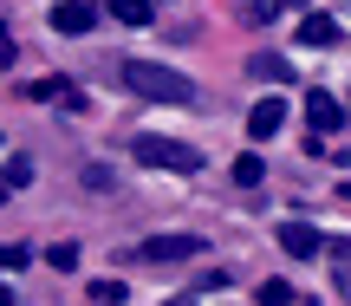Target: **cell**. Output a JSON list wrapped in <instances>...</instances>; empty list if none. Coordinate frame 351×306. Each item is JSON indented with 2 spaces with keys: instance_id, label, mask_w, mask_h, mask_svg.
Here are the masks:
<instances>
[{
  "instance_id": "obj_7",
  "label": "cell",
  "mask_w": 351,
  "mask_h": 306,
  "mask_svg": "<svg viewBox=\"0 0 351 306\" xmlns=\"http://www.w3.org/2000/svg\"><path fill=\"white\" fill-rule=\"evenodd\" d=\"M280 124H287V104H280V98H261V104L247 111V137H254V143L280 137Z\"/></svg>"
},
{
  "instance_id": "obj_14",
  "label": "cell",
  "mask_w": 351,
  "mask_h": 306,
  "mask_svg": "<svg viewBox=\"0 0 351 306\" xmlns=\"http://www.w3.org/2000/svg\"><path fill=\"white\" fill-rule=\"evenodd\" d=\"M91 306H124V281H91Z\"/></svg>"
},
{
  "instance_id": "obj_8",
  "label": "cell",
  "mask_w": 351,
  "mask_h": 306,
  "mask_svg": "<svg viewBox=\"0 0 351 306\" xmlns=\"http://www.w3.org/2000/svg\"><path fill=\"white\" fill-rule=\"evenodd\" d=\"M247 72L261 78V85H293V65L280 59V52H254V59H247Z\"/></svg>"
},
{
  "instance_id": "obj_2",
  "label": "cell",
  "mask_w": 351,
  "mask_h": 306,
  "mask_svg": "<svg viewBox=\"0 0 351 306\" xmlns=\"http://www.w3.org/2000/svg\"><path fill=\"white\" fill-rule=\"evenodd\" d=\"M130 150H137L150 169H176V176H195V169H202V156L189 150V143H169V137H137Z\"/></svg>"
},
{
  "instance_id": "obj_15",
  "label": "cell",
  "mask_w": 351,
  "mask_h": 306,
  "mask_svg": "<svg viewBox=\"0 0 351 306\" xmlns=\"http://www.w3.org/2000/svg\"><path fill=\"white\" fill-rule=\"evenodd\" d=\"M26 261H33V255H26V248H20V242H7V248H0V274H20V268H26Z\"/></svg>"
},
{
  "instance_id": "obj_20",
  "label": "cell",
  "mask_w": 351,
  "mask_h": 306,
  "mask_svg": "<svg viewBox=\"0 0 351 306\" xmlns=\"http://www.w3.org/2000/svg\"><path fill=\"white\" fill-rule=\"evenodd\" d=\"M0 306H13V300H7V274H0Z\"/></svg>"
},
{
  "instance_id": "obj_10",
  "label": "cell",
  "mask_w": 351,
  "mask_h": 306,
  "mask_svg": "<svg viewBox=\"0 0 351 306\" xmlns=\"http://www.w3.org/2000/svg\"><path fill=\"white\" fill-rule=\"evenodd\" d=\"M111 13H117L124 26H150V20H156V7H150V0H111Z\"/></svg>"
},
{
  "instance_id": "obj_12",
  "label": "cell",
  "mask_w": 351,
  "mask_h": 306,
  "mask_svg": "<svg viewBox=\"0 0 351 306\" xmlns=\"http://www.w3.org/2000/svg\"><path fill=\"white\" fill-rule=\"evenodd\" d=\"M254 300H261V306H293V287L287 281H261V287H254Z\"/></svg>"
},
{
  "instance_id": "obj_9",
  "label": "cell",
  "mask_w": 351,
  "mask_h": 306,
  "mask_svg": "<svg viewBox=\"0 0 351 306\" xmlns=\"http://www.w3.org/2000/svg\"><path fill=\"white\" fill-rule=\"evenodd\" d=\"M300 46H339V26H332L326 13H306L300 20Z\"/></svg>"
},
{
  "instance_id": "obj_1",
  "label": "cell",
  "mask_w": 351,
  "mask_h": 306,
  "mask_svg": "<svg viewBox=\"0 0 351 306\" xmlns=\"http://www.w3.org/2000/svg\"><path fill=\"white\" fill-rule=\"evenodd\" d=\"M117 78H124L137 98H150V104H195V85L163 59H137V52H130V59L117 65Z\"/></svg>"
},
{
  "instance_id": "obj_17",
  "label": "cell",
  "mask_w": 351,
  "mask_h": 306,
  "mask_svg": "<svg viewBox=\"0 0 351 306\" xmlns=\"http://www.w3.org/2000/svg\"><path fill=\"white\" fill-rule=\"evenodd\" d=\"M26 183H33V163H26V156H13V163H7V189H26Z\"/></svg>"
},
{
  "instance_id": "obj_19",
  "label": "cell",
  "mask_w": 351,
  "mask_h": 306,
  "mask_svg": "<svg viewBox=\"0 0 351 306\" xmlns=\"http://www.w3.org/2000/svg\"><path fill=\"white\" fill-rule=\"evenodd\" d=\"M0 65H13V33L0 26Z\"/></svg>"
},
{
  "instance_id": "obj_23",
  "label": "cell",
  "mask_w": 351,
  "mask_h": 306,
  "mask_svg": "<svg viewBox=\"0 0 351 306\" xmlns=\"http://www.w3.org/2000/svg\"><path fill=\"white\" fill-rule=\"evenodd\" d=\"M339 196H345V202H351V183H345V189H339Z\"/></svg>"
},
{
  "instance_id": "obj_22",
  "label": "cell",
  "mask_w": 351,
  "mask_h": 306,
  "mask_svg": "<svg viewBox=\"0 0 351 306\" xmlns=\"http://www.w3.org/2000/svg\"><path fill=\"white\" fill-rule=\"evenodd\" d=\"M0 202H7V176H0Z\"/></svg>"
},
{
  "instance_id": "obj_3",
  "label": "cell",
  "mask_w": 351,
  "mask_h": 306,
  "mask_svg": "<svg viewBox=\"0 0 351 306\" xmlns=\"http://www.w3.org/2000/svg\"><path fill=\"white\" fill-rule=\"evenodd\" d=\"M202 255H208L202 235H150V242L137 248V261H156V268H163V261H202Z\"/></svg>"
},
{
  "instance_id": "obj_11",
  "label": "cell",
  "mask_w": 351,
  "mask_h": 306,
  "mask_svg": "<svg viewBox=\"0 0 351 306\" xmlns=\"http://www.w3.org/2000/svg\"><path fill=\"white\" fill-rule=\"evenodd\" d=\"M46 268L72 274V268H78V242H52V248H46Z\"/></svg>"
},
{
  "instance_id": "obj_4",
  "label": "cell",
  "mask_w": 351,
  "mask_h": 306,
  "mask_svg": "<svg viewBox=\"0 0 351 306\" xmlns=\"http://www.w3.org/2000/svg\"><path fill=\"white\" fill-rule=\"evenodd\" d=\"M280 248L300 261H319V248H326V235L313 228V222H280Z\"/></svg>"
},
{
  "instance_id": "obj_13",
  "label": "cell",
  "mask_w": 351,
  "mask_h": 306,
  "mask_svg": "<svg viewBox=\"0 0 351 306\" xmlns=\"http://www.w3.org/2000/svg\"><path fill=\"white\" fill-rule=\"evenodd\" d=\"M261 176H267V163H261V156H234V183H241V189H254Z\"/></svg>"
},
{
  "instance_id": "obj_5",
  "label": "cell",
  "mask_w": 351,
  "mask_h": 306,
  "mask_svg": "<svg viewBox=\"0 0 351 306\" xmlns=\"http://www.w3.org/2000/svg\"><path fill=\"white\" fill-rule=\"evenodd\" d=\"M306 124H313V137H332V130L345 124V104L332 98V91H313V98H306Z\"/></svg>"
},
{
  "instance_id": "obj_16",
  "label": "cell",
  "mask_w": 351,
  "mask_h": 306,
  "mask_svg": "<svg viewBox=\"0 0 351 306\" xmlns=\"http://www.w3.org/2000/svg\"><path fill=\"white\" fill-rule=\"evenodd\" d=\"M274 7H280V0H247V7H241V20L261 26V20H274Z\"/></svg>"
},
{
  "instance_id": "obj_6",
  "label": "cell",
  "mask_w": 351,
  "mask_h": 306,
  "mask_svg": "<svg viewBox=\"0 0 351 306\" xmlns=\"http://www.w3.org/2000/svg\"><path fill=\"white\" fill-rule=\"evenodd\" d=\"M98 26V7L91 0H59L52 7V33H91Z\"/></svg>"
},
{
  "instance_id": "obj_18",
  "label": "cell",
  "mask_w": 351,
  "mask_h": 306,
  "mask_svg": "<svg viewBox=\"0 0 351 306\" xmlns=\"http://www.w3.org/2000/svg\"><path fill=\"white\" fill-rule=\"evenodd\" d=\"M85 189H117V183H111V169H104V163H85Z\"/></svg>"
},
{
  "instance_id": "obj_21",
  "label": "cell",
  "mask_w": 351,
  "mask_h": 306,
  "mask_svg": "<svg viewBox=\"0 0 351 306\" xmlns=\"http://www.w3.org/2000/svg\"><path fill=\"white\" fill-rule=\"evenodd\" d=\"M163 306H195V300H163Z\"/></svg>"
}]
</instances>
